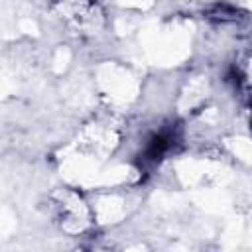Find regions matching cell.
I'll return each instance as SVG.
<instances>
[{
  "label": "cell",
  "mask_w": 252,
  "mask_h": 252,
  "mask_svg": "<svg viewBox=\"0 0 252 252\" xmlns=\"http://www.w3.org/2000/svg\"><path fill=\"white\" fill-rule=\"evenodd\" d=\"M209 18L213 20H220V22H226V20H236L238 18V12L226 4H219L215 6L211 12H209Z\"/></svg>",
  "instance_id": "cell-1"
}]
</instances>
